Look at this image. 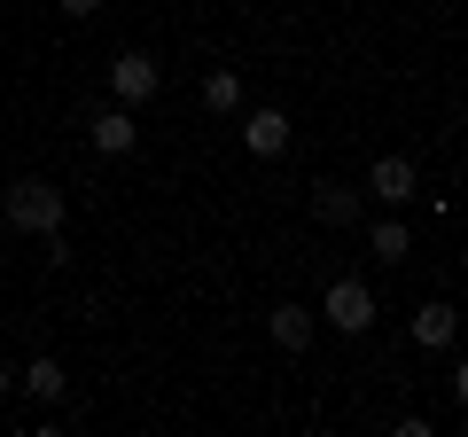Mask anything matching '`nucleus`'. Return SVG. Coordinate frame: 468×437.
I'll return each instance as SVG.
<instances>
[{
  "instance_id": "5",
  "label": "nucleus",
  "mask_w": 468,
  "mask_h": 437,
  "mask_svg": "<svg viewBox=\"0 0 468 437\" xmlns=\"http://www.w3.org/2000/svg\"><path fill=\"white\" fill-rule=\"evenodd\" d=\"M86 133H94L101 156H133V149H141V125H133V110H125V101H117V110H94V118H86Z\"/></svg>"
},
{
  "instance_id": "14",
  "label": "nucleus",
  "mask_w": 468,
  "mask_h": 437,
  "mask_svg": "<svg viewBox=\"0 0 468 437\" xmlns=\"http://www.w3.org/2000/svg\"><path fill=\"white\" fill-rule=\"evenodd\" d=\"M55 8H63V16H94L101 0H55Z\"/></svg>"
},
{
  "instance_id": "2",
  "label": "nucleus",
  "mask_w": 468,
  "mask_h": 437,
  "mask_svg": "<svg viewBox=\"0 0 468 437\" xmlns=\"http://www.w3.org/2000/svg\"><path fill=\"white\" fill-rule=\"evenodd\" d=\"M156 86H165V70H156V55H117V63H110V94L117 101H125V110H141V101H149L156 94Z\"/></svg>"
},
{
  "instance_id": "9",
  "label": "nucleus",
  "mask_w": 468,
  "mask_h": 437,
  "mask_svg": "<svg viewBox=\"0 0 468 437\" xmlns=\"http://www.w3.org/2000/svg\"><path fill=\"white\" fill-rule=\"evenodd\" d=\"M313 218L320 227H351L359 218V187H313Z\"/></svg>"
},
{
  "instance_id": "13",
  "label": "nucleus",
  "mask_w": 468,
  "mask_h": 437,
  "mask_svg": "<svg viewBox=\"0 0 468 437\" xmlns=\"http://www.w3.org/2000/svg\"><path fill=\"white\" fill-rule=\"evenodd\" d=\"M452 399L468 406V359H452Z\"/></svg>"
},
{
  "instance_id": "10",
  "label": "nucleus",
  "mask_w": 468,
  "mask_h": 437,
  "mask_svg": "<svg viewBox=\"0 0 468 437\" xmlns=\"http://www.w3.org/2000/svg\"><path fill=\"white\" fill-rule=\"evenodd\" d=\"M24 390H32L39 406H63V390H70L63 359H32V368H24Z\"/></svg>"
},
{
  "instance_id": "6",
  "label": "nucleus",
  "mask_w": 468,
  "mask_h": 437,
  "mask_svg": "<svg viewBox=\"0 0 468 437\" xmlns=\"http://www.w3.org/2000/svg\"><path fill=\"white\" fill-rule=\"evenodd\" d=\"M242 149L250 156H282L289 149V118L282 110H250V118H242Z\"/></svg>"
},
{
  "instance_id": "4",
  "label": "nucleus",
  "mask_w": 468,
  "mask_h": 437,
  "mask_svg": "<svg viewBox=\"0 0 468 437\" xmlns=\"http://www.w3.org/2000/svg\"><path fill=\"white\" fill-rule=\"evenodd\" d=\"M414 187H421L414 156H375V165H367V187H359V196H375V203H406Z\"/></svg>"
},
{
  "instance_id": "8",
  "label": "nucleus",
  "mask_w": 468,
  "mask_h": 437,
  "mask_svg": "<svg viewBox=\"0 0 468 437\" xmlns=\"http://www.w3.org/2000/svg\"><path fill=\"white\" fill-rule=\"evenodd\" d=\"M452 328H461V313H452L445 297L414 313V344H421V352H452Z\"/></svg>"
},
{
  "instance_id": "3",
  "label": "nucleus",
  "mask_w": 468,
  "mask_h": 437,
  "mask_svg": "<svg viewBox=\"0 0 468 437\" xmlns=\"http://www.w3.org/2000/svg\"><path fill=\"white\" fill-rule=\"evenodd\" d=\"M328 328L367 336V328H375V289L367 282H328Z\"/></svg>"
},
{
  "instance_id": "11",
  "label": "nucleus",
  "mask_w": 468,
  "mask_h": 437,
  "mask_svg": "<svg viewBox=\"0 0 468 437\" xmlns=\"http://www.w3.org/2000/svg\"><path fill=\"white\" fill-rule=\"evenodd\" d=\"M203 110H211V118H234V110H242V79H234V70H203Z\"/></svg>"
},
{
  "instance_id": "7",
  "label": "nucleus",
  "mask_w": 468,
  "mask_h": 437,
  "mask_svg": "<svg viewBox=\"0 0 468 437\" xmlns=\"http://www.w3.org/2000/svg\"><path fill=\"white\" fill-rule=\"evenodd\" d=\"M313 328H320V320L304 313V304H273V313H266V336L282 344V352H304V344H313Z\"/></svg>"
},
{
  "instance_id": "12",
  "label": "nucleus",
  "mask_w": 468,
  "mask_h": 437,
  "mask_svg": "<svg viewBox=\"0 0 468 437\" xmlns=\"http://www.w3.org/2000/svg\"><path fill=\"white\" fill-rule=\"evenodd\" d=\"M367 250L383 258V266H399V258L414 250V242H406V227H399V218H383V227H367Z\"/></svg>"
},
{
  "instance_id": "1",
  "label": "nucleus",
  "mask_w": 468,
  "mask_h": 437,
  "mask_svg": "<svg viewBox=\"0 0 468 437\" xmlns=\"http://www.w3.org/2000/svg\"><path fill=\"white\" fill-rule=\"evenodd\" d=\"M0 211H8V227H16V235H39V242L63 235V187H55V180H16Z\"/></svg>"
}]
</instances>
